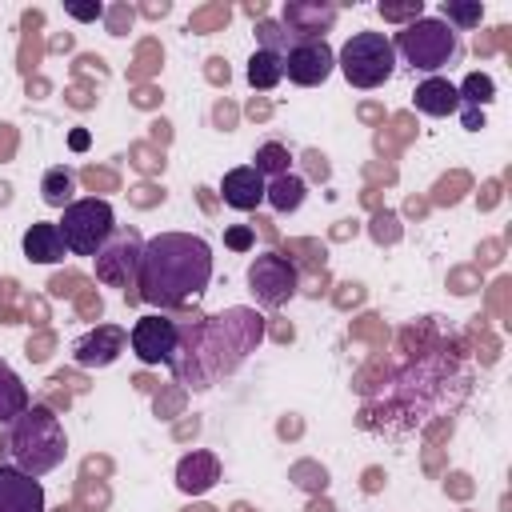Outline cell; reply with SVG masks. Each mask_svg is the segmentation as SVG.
<instances>
[{"instance_id":"obj_1","label":"cell","mask_w":512,"mask_h":512,"mask_svg":"<svg viewBox=\"0 0 512 512\" xmlns=\"http://www.w3.org/2000/svg\"><path fill=\"white\" fill-rule=\"evenodd\" d=\"M208 280H212V244L192 232H160L144 240L132 300L172 312L196 300L208 288Z\"/></svg>"},{"instance_id":"obj_2","label":"cell","mask_w":512,"mask_h":512,"mask_svg":"<svg viewBox=\"0 0 512 512\" xmlns=\"http://www.w3.org/2000/svg\"><path fill=\"white\" fill-rule=\"evenodd\" d=\"M260 332L264 320L252 308H228L212 320H192L184 324V344L172 364V376L192 388H208L216 376L232 372L256 348Z\"/></svg>"},{"instance_id":"obj_3","label":"cell","mask_w":512,"mask_h":512,"mask_svg":"<svg viewBox=\"0 0 512 512\" xmlns=\"http://www.w3.org/2000/svg\"><path fill=\"white\" fill-rule=\"evenodd\" d=\"M4 448H8V460L12 468L28 472V476H48L64 464L68 456V436H64V424L52 408L44 404H28V412H20L8 432H4Z\"/></svg>"},{"instance_id":"obj_4","label":"cell","mask_w":512,"mask_h":512,"mask_svg":"<svg viewBox=\"0 0 512 512\" xmlns=\"http://www.w3.org/2000/svg\"><path fill=\"white\" fill-rule=\"evenodd\" d=\"M392 48L396 56H404L408 68L440 76V68L460 60V32H452L440 16H420L392 36Z\"/></svg>"},{"instance_id":"obj_5","label":"cell","mask_w":512,"mask_h":512,"mask_svg":"<svg viewBox=\"0 0 512 512\" xmlns=\"http://www.w3.org/2000/svg\"><path fill=\"white\" fill-rule=\"evenodd\" d=\"M336 68L344 72V80L352 88H380L392 80L396 72V48H392V36L384 32H352L344 40V48L336 52Z\"/></svg>"},{"instance_id":"obj_6","label":"cell","mask_w":512,"mask_h":512,"mask_svg":"<svg viewBox=\"0 0 512 512\" xmlns=\"http://www.w3.org/2000/svg\"><path fill=\"white\" fill-rule=\"evenodd\" d=\"M60 236H64V248L68 256H96L100 244L116 232V212L108 200H96V196H84V200H72L60 216Z\"/></svg>"},{"instance_id":"obj_7","label":"cell","mask_w":512,"mask_h":512,"mask_svg":"<svg viewBox=\"0 0 512 512\" xmlns=\"http://www.w3.org/2000/svg\"><path fill=\"white\" fill-rule=\"evenodd\" d=\"M140 252H144V236L132 224H116V232L100 244V252L92 256V272L104 288H136V268H140Z\"/></svg>"},{"instance_id":"obj_8","label":"cell","mask_w":512,"mask_h":512,"mask_svg":"<svg viewBox=\"0 0 512 512\" xmlns=\"http://www.w3.org/2000/svg\"><path fill=\"white\" fill-rule=\"evenodd\" d=\"M300 288V268L284 252H260L248 264V292L260 308H284Z\"/></svg>"},{"instance_id":"obj_9","label":"cell","mask_w":512,"mask_h":512,"mask_svg":"<svg viewBox=\"0 0 512 512\" xmlns=\"http://www.w3.org/2000/svg\"><path fill=\"white\" fill-rule=\"evenodd\" d=\"M180 344H184V324L172 320V316H160V312L140 316L132 324V332H128L132 356L140 364H148V368H156V364H168L172 368L176 356H180Z\"/></svg>"},{"instance_id":"obj_10","label":"cell","mask_w":512,"mask_h":512,"mask_svg":"<svg viewBox=\"0 0 512 512\" xmlns=\"http://www.w3.org/2000/svg\"><path fill=\"white\" fill-rule=\"evenodd\" d=\"M280 60H284V76L300 88H316L336 72V52L328 40H296Z\"/></svg>"},{"instance_id":"obj_11","label":"cell","mask_w":512,"mask_h":512,"mask_svg":"<svg viewBox=\"0 0 512 512\" xmlns=\"http://www.w3.org/2000/svg\"><path fill=\"white\" fill-rule=\"evenodd\" d=\"M124 348H128V328H120V324H96L92 332L76 336L68 352H72V360L80 368H108V364L120 360Z\"/></svg>"},{"instance_id":"obj_12","label":"cell","mask_w":512,"mask_h":512,"mask_svg":"<svg viewBox=\"0 0 512 512\" xmlns=\"http://www.w3.org/2000/svg\"><path fill=\"white\" fill-rule=\"evenodd\" d=\"M280 16H284V20H280L284 32H288L292 44H296V40H324V32L336 24L340 8L328 4V0H288Z\"/></svg>"},{"instance_id":"obj_13","label":"cell","mask_w":512,"mask_h":512,"mask_svg":"<svg viewBox=\"0 0 512 512\" xmlns=\"http://www.w3.org/2000/svg\"><path fill=\"white\" fill-rule=\"evenodd\" d=\"M0 512H44V484L12 464H0Z\"/></svg>"},{"instance_id":"obj_14","label":"cell","mask_w":512,"mask_h":512,"mask_svg":"<svg viewBox=\"0 0 512 512\" xmlns=\"http://www.w3.org/2000/svg\"><path fill=\"white\" fill-rule=\"evenodd\" d=\"M264 176L252 168V164H240V168H228L224 180H220V196L228 208L236 212H256L264 204Z\"/></svg>"},{"instance_id":"obj_15","label":"cell","mask_w":512,"mask_h":512,"mask_svg":"<svg viewBox=\"0 0 512 512\" xmlns=\"http://www.w3.org/2000/svg\"><path fill=\"white\" fill-rule=\"evenodd\" d=\"M216 480H220V460H216V452L192 448V452L180 456V464H176V488H180L184 496H204L208 488H216Z\"/></svg>"},{"instance_id":"obj_16","label":"cell","mask_w":512,"mask_h":512,"mask_svg":"<svg viewBox=\"0 0 512 512\" xmlns=\"http://www.w3.org/2000/svg\"><path fill=\"white\" fill-rule=\"evenodd\" d=\"M20 248H24V256L32 264H60L68 256L64 236H60V228L52 220H32L24 228V236H20Z\"/></svg>"},{"instance_id":"obj_17","label":"cell","mask_w":512,"mask_h":512,"mask_svg":"<svg viewBox=\"0 0 512 512\" xmlns=\"http://www.w3.org/2000/svg\"><path fill=\"white\" fill-rule=\"evenodd\" d=\"M412 104L424 116H452L460 108V96H456V84L448 76H424L412 92Z\"/></svg>"},{"instance_id":"obj_18","label":"cell","mask_w":512,"mask_h":512,"mask_svg":"<svg viewBox=\"0 0 512 512\" xmlns=\"http://www.w3.org/2000/svg\"><path fill=\"white\" fill-rule=\"evenodd\" d=\"M28 404H32V396H28L24 380L12 372V364L0 360V428H8L20 412H28Z\"/></svg>"},{"instance_id":"obj_19","label":"cell","mask_w":512,"mask_h":512,"mask_svg":"<svg viewBox=\"0 0 512 512\" xmlns=\"http://www.w3.org/2000/svg\"><path fill=\"white\" fill-rule=\"evenodd\" d=\"M308 196V184L296 176V172H284V176H272L264 184V200L276 208V212H296Z\"/></svg>"},{"instance_id":"obj_20","label":"cell","mask_w":512,"mask_h":512,"mask_svg":"<svg viewBox=\"0 0 512 512\" xmlns=\"http://www.w3.org/2000/svg\"><path fill=\"white\" fill-rule=\"evenodd\" d=\"M40 200H44L48 208H60V212H64V208L76 200V172L64 168V164L48 168L44 180H40Z\"/></svg>"},{"instance_id":"obj_21","label":"cell","mask_w":512,"mask_h":512,"mask_svg":"<svg viewBox=\"0 0 512 512\" xmlns=\"http://www.w3.org/2000/svg\"><path fill=\"white\" fill-rule=\"evenodd\" d=\"M248 84L256 88V92H272L280 80H284V60L276 56V52H264V48H256L252 56H248Z\"/></svg>"},{"instance_id":"obj_22","label":"cell","mask_w":512,"mask_h":512,"mask_svg":"<svg viewBox=\"0 0 512 512\" xmlns=\"http://www.w3.org/2000/svg\"><path fill=\"white\" fill-rule=\"evenodd\" d=\"M436 16H440L452 32H472V28H480V20H484V4H480V0H444Z\"/></svg>"},{"instance_id":"obj_23","label":"cell","mask_w":512,"mask_h":512,"mask_svg":"<svg viewBox=\"0 0 512 512\" xmlns=\"http://www.w3.org/2000/svg\"><path fill=\"white\" fill-rule=\"evenodd\" d=\"M456 96H460V108H488L496 100V80L488 72H468L464 84H456Z\"/></svg>"},{"instance_id":"obj_24","label":"cell","mask_w":512,"mask_h":512,"mask_svg":"<svg viewBox=\"0 0 512 512\" xmlns=\"http://www.w3.org/2000/svg\"><path fill=\"white\" fill-rule=\"evenodd\" d=\"M288 164H292V152H288L280 140H268V144H260V148H256V156H252V168H256L264 180H272V176H284V172H288Z\"/></svg>"},{"instance_id":"obj_25","label":"cell","mask_w":512,"mask_h":512,"mask_svg":"<svg viewBox=\"0 0 512 512\" xmlns=\"http://www.w3.org/2000/svg\"><path fill=\"white\" fill-rule=\"evenodd\" d=\"M288 44H292V36L284 32V24H280V20H260V24H256V48L284 56V52H288Z\"/></svg>"},{"instance_id":"obj_26","label":"cell","mask_w":512,"mask_h":512,"mask_svg":"<svg viewBox=\"0 0 512 512\" xmlns=\"http://www.w3.org/2000/svg\"><path fill=\"white\" fill-rule=\"evenodd\" d=\"M376 12L384 16V20H404V24H412V20H420L424 16V0H408V4H376Z\"/></svg>"},{"instance_id":"obj_27","label":"cell","mask_w":512,"mask_h":512,"mask_svg":"<svg viewBox=\"0 0 512 512\" xmlns=\"http://www.w3.org/2000/svg\"><path fill=\"white\" fill-rule=\"evenodd\" d=\"M224 244H228L232 252H248V248L256 244V232H252V224H232V228L224 232Z\"/></svg>"},{"instance_id":"obj_28","label":"cell","mask_w":512,"mask_h":512,"mask_svg":"<svg viewBox=\"0 0 512 512\" xmlns=\"http://www.w3.org/2000/svg\"><path fill=\"white\" fill-rule=\"evenodd\" d=\"M396 236H400L396 216H392V212H376V220H372V240H376V244H384V240L392 244Z\"/></svg>"},{"instance_id":"obj_29","label":"cell","mask_w":512,"mask_h":512,"mask_svg":"<svg viewBox=\"0 0 512 512\" xmlns=\"http://www.w3.org/2000/svg\"><path fill=\"white\" fill-rule=\"evenodd\" d=\"M64 12L76 16V20H96L100 16V4H64Z\"/></svg>"},{"instance_id":"obj_30","label":"cell","mask_w":512,"mask_h":512,"mask_svg":"<svg viewBox=\"0 0 512 512\" xmlns=\"http://www.w3.org/2000/svg\"><path fill=\"white\" fill-rule=\"evenodd\" d=\"M456 112H460V120H464L468 132H480L484 128V112L480 108H456Z\"/></svg>"},{"instance_id":"obj_31","label":"cell","mask_w":512,"mask_h":512,"mask_svg":"<svg viewBox=\"0 0 512 512\" xmlns=\"http://www.w3.org/2000/svg\"><path fill=\"white\" fill-rule=\"evenodd\" d=\"M68 144H72L76 152H84V148H88V132H84V128H76V132L68 136Z\"/></svg>"}]
</instances>
